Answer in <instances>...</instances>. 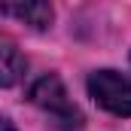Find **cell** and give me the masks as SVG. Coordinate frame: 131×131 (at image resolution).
<instances>
[{"mask_svg": "<svg viewBox=\"0 0 131 131\" xmlns=\"http://www.w3.org/2000/svg\"><path fill=\"white\" fill-rule=\"evenodd\" d=\"M31 104L37 110H43L49 116V122L55 128H61V131H79L82 122H85L82 113H79V107L70 101L64 82L58 76H52V73L43 76V79H37L31 85Z\"/></svg>", "mask_w": 131, "mask_h": 131, "instance_id": "obj_1", "label": "cell"}, {"mask_svg": "<svg viewBox=\"0 0 131 131\" xmlns=\"http://www.w3.org/2000/svg\"><path fill=\"white\" fill-rule=\"evenodd\" d=\"M89 95L113 116H131V76L116 70H95L89 76Z\"/></svg>", "mask_w": 131, "mask_h": 131, "instance_id": "obj_2", "label": "cell"}, {"mask_svg": "<svg viewBox=\"0 0 131 131\" xmlns=\"http://www.w3.org/2000/svg\"><path fill=\"white\" fill-rule=\"evenodd\" d=\"M0 12L6 18H15V21H25L28 28H49L55 12H52V3L49 0H0Z\"/></svg>", "mask_w": 131, "mask_h": 131, "instance_id": "obj_3", "label": "cell"}, {"mask_svg": "<svg viewBox=\"0 0 131 131\" xmlns=\"http://www.w3.org/2000/svg\"><path fill=\"white\" fill-rule=\"evenodd\" d=\"M25 55L18 52V46L9 40V37H3L0 34V85L6 89V85H15L21 76H25Z\"/></svg>", "mask_w": 131, "mask_h": 131, "instance_id": "obj_4", "label": "cell"}, {"mask_svg": "<svg viewBox=\"0 0 131 131\" xmlns=\"http://www.w3.org/2000/svg\"><path fill=\"white\" fill-rule=\"evenodd\" d=\"M0 131H15V125H12L6 116H0Z\"/></svg>", "mask_w": 131, "mask_h": 131, "instance_id": "obj_5", "label": "cell"}]
</instances>
